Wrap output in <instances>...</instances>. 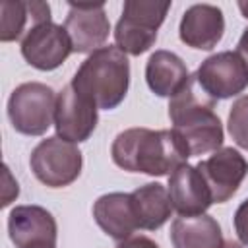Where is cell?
<instances>
[{"label":"cell","mask_w":248,"mask_h":248,"mask_svg":"<svg viewBox=\"0 0 248 248\" xmlns=\"http://www.w3.org/2000/svg\"><path fill=\"white\" fill-rule=\"evenodd\" d=\"M64 29L70 37L72 50L85 54L103 48L110 33V21L103 2H70Z\"/></svg>","instance_id":"8"},{"label":"cell","mask_w":248,"mask_h":248,"mask_svg":"<svg viewBox=\"0 0 248 248\" xmlns=\"http://www.w3.org/2000/svg\"><path fill=\"white\" fill-rule=\"evenodd\" d=\"M110 155L114 165L128 172L170 176L178 167L186 165L190 151L172 128H128L114 138Z\"/></svg>","instance_id":"1"},{"label":"cell","mask_w":248,"mask_h":248,"mask_svg":"<svg viewBox=\"0 0 248 248\" xmlns=\"http://www.w3.org/2000/svg\"><path fill=\"white\" fill-rule=\"evenodd\" d=\"M170 10V2L128 0L114 27V43L124 54L140 56L147 52L155 41L161 23Z\"/></svg>","instance_id":"4"},{"label":"cell","mask_w":248,"mask_h":248,"mask_svg":"<svg viewBox=\"0 0 248 248\" xmlns=\"http://www.w3.org/2000/svg\"><path fill=\"white\" fill-rule=\"evenodd\" d=\"M70 52L74 50L64 25H56L52 21L31 25L21 39V56L41 72L56 70Z\"/></svg>","instance_id":"9"},{"label":"cell","mask_w":248,"mask_h":248,"mask_svg":"<svg viewBox=\"0 0 248 248\" xmlns=\"http://www.w3.org/2000/svg\"><path fill=\"white\" fill-rule=\"evenodd\" d=\"M170 242L174 248H223V232L219 223L207 215L176 217L170 227Z\"/></svg>","instance_id":"17"},{"label":"cell","mask_w":248,"mask_h":248,"mask_svg":"<svg viewBox=\"0 0 248 248\" xmlns=\"http://www.w3.org/2000/svg\"><path fill=\"white\" fill-rule=\"evenodd\" d=\"M192 76L184 60L170 50H155L145 64V81L157 97L172 99L188 83Z\"/></svg>","instance_id":"15"},{"label":"cell","mask_w":248,"mask_h":248,"mask_svg":"<svg viewBox=\"0 0 248 248\" xmlns=\"http://www.w3.org/2000/svg\"><path fill=\"white\" fill-rule=\"evenodd\" d=\"M4 182H6V184H4V192H2V207L10 205L12 200H16L17 194H19V186H17V182L12 178L8 167H4Z\"/></svg>","instance_id":"22"},{"label":"cell","mask_w":248,"mask_h":248,"mask_svg":"<svg viewBox=\"0 0 248 248\" xmlns=\"http://www.w3.org/2000/svg\"><path fill=\"white\" fill-rule=\"evenodd\" d=\"M194 81L211 101L231 99L248 87V64L236 50H223L200 64Z\"/></svg>","instance_id":"7"},{"label":"cell","mask_w":248,"mask_h":248,"mask_svg":"<svg viewBox=\"0 0 248 248\" xmlns=\"http://www.w3.org/2000/svg\"><path fill=\"white\" fill-rule=\"evenodd\" d=\"M236 52L244 58V62L248 64V27L242 31L240 39H238V45H236Z\"/></svg>","instance_id":"24"},{"label":"cell","mask_w":248,"mask_h":248,"mask_svg":"<svg viewBox=\"0 0 248 248\" xmlns=\"http://www.w3.org/2000/svg\"><path fill=\"white\" fill-rule=\"evenodd\" d=\"M58 95L41 81L17 85L8 99V118L16 132L43 136L54 124Z\"/></svg>","instance_id":"5"},{"label":"cell","mask_w":248,"mask_h":248,"mask_svg":"<svg viewBox=\"0 0 248 248\" xmlns=\"http://www.w3.org/2000/svg\"><path fill=\"white\" fill-rule=\"evenodd\" d=\"M234 232L240 240V244L248 246V198L238 205V209L234 211Z\"/></svg>","instance_id":"21"},{"label":"cell","mask_w":248,"mask_h":248,"mask_svg":"<svg viewBox=\"0 0 248 248\" xmlns=\"http://www.w3.org/2000/svg\"><path fill=\"white\" fill-rule=\"evenodd\" d=\"M238 10H240L242 16L248 19V2H238Z\"/></svg>","instance_id":"26"},{"label":"cell","mask_w":248,"mask_h":248,"mask_svg":"<svg viewBox=\"0 0 248 248\" xmlns=\"http://www.w3.org/2000/svg\"><path fill=\"white\" fill-rule=\"evenodd\" d=\"M97 105L78 93L70 83L58 93L56 99V112H54V128L56 136L72 141L81 143L89 140V136L95 132L99 114Z\"/></svg>","instance_id":"11"},{"label":"cell","mask_w":248,"mask_h":248,"mask_svg":"<svg viewBox=\"0 0 248 248\" xmlns=\"http://www.w3.org/2000/svg\"><path fill=\"white\" fill-rule=\"evenodd\" d=\"M223 248H242V246H240V244H238V242H232V240H227V242H225V246H223Z\"/></svg>","instance_id":"27"},{"label":"cell","mask_w":248,"mask_h":248,"mask_svg":"<svg viewBox=\"0 0 248 248\" xmlns=\"http://www.w3.org/2000/svg\"><path fill=\"white\" fill-rule=\"evenodd\" d=\"M8 232L16 248L39 242L56 244V221L41 205H16L8 217Z\"/></svg>","instance_id":"13"},{"label":"cell","mask_w":248,"mask_h":248,"mask_svg":"<svg viewBox=\"0 0 248 248\" xmlns=\"http://www.w3.org/2000/svg\"><path fill=\"white\" fill-rule=\"evenodd\" d=\"M116 248H159V244L153 242L151 238L140 234V236H130V238L122 240Z\"/></svg>","instance_id":"23"},{"label":"cell","mask_w":248,"mask_h":248,"mask_svg":"<svg viewBox=\"0 0 248 248\" xmlns=\"http://www.w3.org/2000/svg\"><path fill=\"white\" fill-rule=\"evenodd\" d=\"M194 76L190 83L169 101V116L172 130L186 143L190 157L205 155L221 149L223 124L213 110L215 101L194 91Z\"/></svg>","instance_id":"3"},{"label":"cell","mask_w":248,"mask_h":248,"mask_svg":"<svg viewBox=\"0 0 248 248\" xmlns=\"http://www.w3.org/2000/svg\"><path fill=\"white\" fill-rule=\"evenodd\" d=\"M25 248H56V244H50V242H39V244H31V246H25Z\"/></svg>","instance_id":"25"},{"label":"cell","mask_w":248,"mask_h":248,"mask_svg":"<svg viewBox=\"0 0 248 248\" xmlns=\"http://www.w3.org/2000/svg\"><path fill=\"white\" fill-rule=\"evenodd\" d=\"M203 176L213 203L229 202L248 174V161L232 147H221L196 165Z\"/></svg>","instance_id":"10"},{"label":"cell","mask_w":248,"mask_h":248,"mask_svg":"<svg viewBox=\"0 0 248 248\" xmlns=\"http://www.w3.org/2000/svg\"><path fill=\"white\" fill-rule=\"evenodd\" d=\"M70 85L78 93L93 101L97 108L112 110L124 101L128 93V85H130L128 56L116 45L103 46L91 52L81 62Z\"/></svg>","instance_id":"2"},{"label":"cell","mask_w":248,"mask_h":248,"mask_svg":"<svg viewBox=\"0 0 248 248\" xmlns=\"http://www.w3.org/2000/svg\"><path fill=\"white\" fill-rule=\"evenodd\" d=\"M225 33V17L221 8L213 4H194L190 6L178 27L180 41L186 46L198 50H211L223 39Z\"/></svg>","instance_id":"12"},{"label":"cell","mask_w":248,"mask_h":248,"mask_svg":"<svg viewBox=\"0 0 248 248\" xmlns=\"http://www.w3.org/2000/svg\"><path fill=\"white\" fill-rule=\"evenodd\" d=\"M29 167L39 182L48 188H64L78 180L83 167L81 151L76 143L58 136L43 140L29 157Z\"/></svg>","instance_id":"6"},{"label":"cell","mask_w":248,"mask_h":248,"mask_svg":"<svg viewBox=\"0 0 248 248\" xmlns=\"http://www.w3.org/2000/svg\"><path fill=\"white\" fill-rule=\"evenodd\" d=\"M93 219L110 238L118 242L130 238L138 229L130 194L124 192H110L97 198L93 203Z\"/></svg>","instance_id":"16"},{"label":"cell","mask_w":248,"mask_h":248,"mask_svg":"<svg viewBox=\"0 0 248 248\" xmlns=\"http://www.w3.org/2000/svg\"><path fill=\"white\" fill-rule=\"evenodd\" d=\"M27 19H31L29 2L4 0L0 4V41L10 43V41L19 39L25 29Z\"/></svg>","instance_id":"19"},{"label":"cell","mask_w":248,"mask_h":248,"mask_svg":"<svg viewBox=\"0 0 248 248\" xmlns=\"http://www.w3.org/2000/svg\"><path fill=\"white\" fill-rule=\"evenodd\" d=\"M167 190H169L172 207L184 217L202 215L213 203L203 176L200 174V170L196 167H192L188 163L178 167L169 176Z\"/></svg>","instance_id":"14"},{"label":"cell","mask_w":248,"mask_h":248,"mask_svg":"<svg viewBox=\"0 0 248 248\" xmlns=\"http://www.w3.org/2000/svg\"><path fill=\"white\" fill-rule=\"evenodd\" d=\"M229 134L234 143L242 149H248V95L232 103L229 110Z\"/></svg>","instance_id":"20"},{"label":"cell","mask_w":248,"mask_h":248,"mask_svg":"<svg viewBox=\"0 0 248 248\" xmlns=\"http://www.w3.org/2000/svg\"><path fill=\"white\" fill-rule=\"evenodd\" d=\"M130 202L138 221V229L145 231H155L163 227L174 209L169 190L159 182H149L136 188L130 194Z\"/></svg>","instance_id":"18"}]
</instances>
